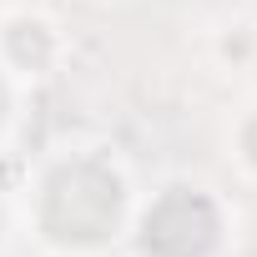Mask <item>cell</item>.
<instances>
[{
    "label": "cell",
    "instance_id": "cell-1",
    "mask_svg": "<svg viewBox=\"0 0 257 257\" xmlns=\"http://www.w3.org/2000/svg\"><path fill=\"white\" fill-rule=\"evenodd\" d=\"M137 182L132 167L106 142H61L51 147L16 197L21 227L51 252V257H106L126 242L137 217Z\"/></svg>",
    "mask_w": 257,
    "mask_h": 257
},
{
    "label": "cell",
    "instance_id": "cell-2",
    "mask_svg": "<svg viewBox=\"0 0 257 257\" xmlns=\"http://www.w3.org/2000/svg\"><path fill=\"white\" fill-rule=\"evenodd\" d=\"M126 242L137 247V257H232L237 212L207 182L177 177L137 202Z\"/></svg>",
    "mask_w": 257,
    "mask_h": 257
},
{
    "label": "cell",
    "instance_id": "cell-3",
    "mask_svg": "<svg viewBox=\"0 0 257 257\" xmlns=\"http://www.w3.org/2000/svg\"><path fill=\"white\" fill-rule=\"evenodd\" d=\"M66 61V31L36 11V6H6L0 11V66L21 86L51 81Z\"/></svg>",
    "mask_w": 257,
    "mask_h": 257
},
{
    "label": "cell",
    "instance_id": "cell-4",
    "mask_svg": "<svg viewBox=\"0 0 257 257\" xmlns=\"http://www.w3.org/2000/svg\"><path fill=\"white\" fill-rule=\"evenodd\" d=\"M227 157L257 182V101H247L227 126Z\"/></svg>",
    "mask_w": 257,
    "mask_h": 257
},
{
    "label": "cell",
    "instance_id": "cell-5",
    "mask_svg": "<svg viewBox=\"0 0 257 257\" xmlns=\"http://www.w3.org/2000/svg\"><path fill=\"white\" fill-rule=\"evenodd\" d=\"M21 101H26V86L0 66V147L11 142V132H16V121H21Z\"/></svg>",
    "mask_w": 257,
    "mask_h": 257
},
{
    "label": "cell",
    "instance_id": "cell-6",
    "mask_svg": "<svg viewBox=\"0 0 257 257\" xmlns=\"http://www.w3.org/2000/svg\"><path fill=\"white\" fill-rule=\"evenodd\" d=\"M21 232V212H16V197H6L0 192V252L11 247V237Z\"/></svg>",
    "mask_w": 257,
    "mask_h": 257
}]
</instances>
